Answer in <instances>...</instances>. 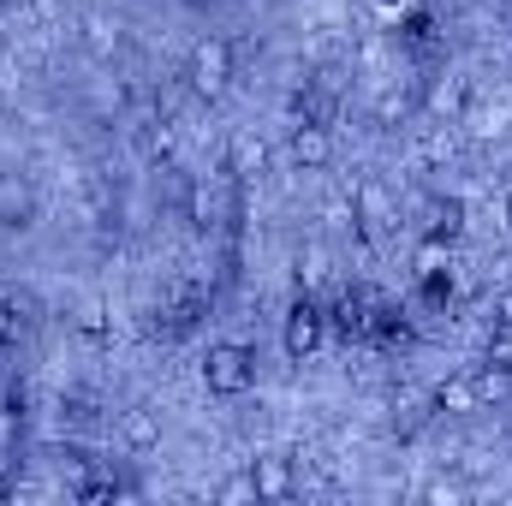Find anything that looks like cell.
I'll return each instance as SVG.
<instances>
[{
	"instance_id": "1",
	"label": "cell",
	"mask_w": 512,
	"mask_h": 506,
	"mask_svg": "<svg viewBox=\"0 0 512 506\" xmlns=\"http://www.w3.org/2000/svg\"><path fill=\"white\" fill-rule=\"evenodd\" d=\"M203 387L215 399H245L256 387V352L245 340H215L209 358H203Z\"/></svg>"
},
{
	"instance_id": "2",
	"label": "cell",
	"mask_w": 512,
	"mask_h": 506,
	"mask_svg": "<svg viewBox=\"0 0 512 506\" xmlns=\"http://www.w3.org/2000/svg\"><path fill=\"white\" fill-rule=\"evenodd\" d=\"M185 84H191V96L221 102V96H227V84H233V42H221V36L197 42V48H191V60H185Z\"/></svg>"
},
{
	"instance_id": "3",
	"label": "cell",
	"mask_w": 512,
	"mask_h": 506,
	"mask_svg": "<svg viewBox=\"0 0 512 506\" xmlns=\"http://www.w3.org/2000/svg\"><path fill=\"white\" fill-rule=\"evenodd\" d=\"M322 340H328V310H322L316 298H304V292H298V304L286 310L280 346H286V358H292V364H304V358H316V352H322Z\"/></svg>"
},
{
	"instance_id": "4",
	"label": "cell",
	"mask_w": 512,
	"mask_h": 506,
	"mask_svg": "<svg viewBox=\"0 0 512 506\" xmlns=\"http://www.w3.org/2000/svg\"><path fill=\"white\" fill-rule=\"evenodd\" d=\"M36 185L18 167H0V233H30L36 227Z\"/></svg>"
},
{
	"instance_id": "5",
	"label": "cell",
	"mask_w": 512,
	"mask_h": 506,
	"mask_svg": "<svg viewBox=\"0 0 512 506\" xmlns=\"http://www.w3.org/2000/svg\"><path fill=\"white\" fill-rule=\"evenodd\" d=\"M393 221H399V215H393V197H387V185H382V179H364V185L352 191V233H364V239L376 245Z\"/></svg>"
},
{
	"instance_id": "6",
	"label": "cell",
	"mask_w": 512,
	"mask_h": 506,
	"mask_svg": "<svg viewBox=\"0 0 512 506\" xmlns=\"http://www.w3.org/2000/svg\"><path fill=\"white\" fill-rule=\"evenodd\" d=\"M429 405H435V417H471V411H483L477 370H453V376H441L435 387H429Z\"/></svg>"
},
{
	"instance_id": "7",
	"label": "cell",
	"mask_w": 512,
	"mask_h": 506,
	"mask_svg": "<svg viewBox=\"0 0 512 506\" xmlns=\"http://www.w3.org/2000/svg\"><path fill=\"white\" fill-rule=\"evenodd\" d=\"M286 155H292V167L322 173V167L334 161V126H310V120H298L292 137H286Z\"/></svg>"
},
{
	"instance_id": "8",
	"label": "cell",
	"mask_w": 512,
	"mask_h": 506,
	"mask_svg": "<svg viewBox=\"0 0 512 506\" xmlns=\"http://www.w3.org/2000/svg\"><path fill=\"white\" fill-rule=\"evenodd\" d=\"M114 429H120V447L126 453H155L161 447V411L155 405H126L114 417Z\"/></svg>"
},
{
	"instance_id": "9",
	"label": "cell",
	"mask_w": 512,
	"mask_h": 506,
	"mask_svg": "<svg viewBox=\"0 0 512 506\" xmlns=\"http://www.w3.org/2000/svg\"><path fill=\"white\" fill-rule=\"evenodd\" d=\"M251 483H256V501H292L298 495V465L280 459V453H268V459L251 465Z\"/></svg>"
},
{
	"instance_id": "10",
	"label": "cell",
	"mask_w": 512,
	"mask_h": 506,
	"mask_svg": "<svg viewBox=\"0 0 512 506\" xmlns=\"http://www.w3.org/2000/svg\"><path fill=\"white\" fill-rule=\"evenodd\" d=\"M328 328H340L346 340H364L370 334V286H346L328 310Z\"/></svg>"
},
{
	"instance_id": "11",
	"label": "cell",
	"mask_w": 512,
	"mask_h": 506,
	"mask_svg": "<svg viewBox=\"0 0 512 506\" xmlns=\"http://www.w3.org/2000/svg\"><path fill=\"white\" fill-rule=\"evenodd\" d=\"M36 328V304L24 292H0V352H18Z\"/></svg>"
},
{
	"instance_id": "12",
	"label": "cell",
	"mask_w": 512,
	"mask_h": 506,
	"mask_svg": "<svg viewBox=\"0 0 512 506\" xmlns=\"http://www.w3.org/2000/svg\"><path fill=\"white\" fill-rule=\"evenodd\" d=\"M292 114H298V120H310V126H334V120H340L334 78H316V84H304V96L292 102Z\"/></svg>"
},
{
	"instance_id": "13",
	"label": "cell",
	"mask_w": 512,
	"mask_h": 506,
	"mask_svg": "<svg viewBox=\"0 0 512 506\" xmlns=\"http://www.w3.org/2000/svg\"><path fill=\"white\" fill-rule=\"evenodd\" d=\"M328 274H334L328 245H304V251L292 256V280H298V292H304V298H316V292L328 286Z\"/></svg>"
},
{
	"instance_id": "14",
	"label": "cell",
	"mask_w": 512,
	"mask_h": 506,
	"mask_svg": "<svg viewBox=\"0 0 512 506\" xmlns=\"http://www.w3.org/2000/svg\"><path fill=\"white\" fill-rule=\"evenodd\" d=\"M120 48H126V24H120V18H108V12H90V18H84V54L114 60Z\"/></svg>"
},
{
	"instance_id": "15",
	"label": "cell",
	"mask_w": 512,
	"mask_h": 506,
	"mask_svg": "<svg viewBox=\"0 0 512 506\" xmlns=\"http://www.w3.org/2000/svg\"><path fill=\"white\" fill-rule=\"evenodd\" d=\"M459 233H465V203H459V197H429L423 239H441V245H453Z\"/></svg>"
},
{
	"instance_id": "16",
	"label": "cell",
	"mask_w": 512,
	"mask_h": 506,
	"mask_svg": "<svg viewBox=\"0 0 512 506\" xmlns=\"http://www.w3.org/2000/svg\"><path fill=\"white\" fill-rule=\"evenodd\" d=\"M435 417V405H429V393H417V387H405V393H393V429L399 435H417L423 423Z\"/></svg>"
},
{
	"instance_id": "17",
	"label": "cell",
	"mask_w": 512,
	"mask_h": 506,
	"mask_svg": "<svg viewBox=\"0 0 512 506\" xmlns=\"http://www.w3.org/2000/svg\"><path fill=\"white\" fill-rule=\"evenodd\" d=\"M262 167H268V149H262V137H233V155H227V167H221V173H233L239 185H251Z\"/></svg>"
},
{
	"instance_id": "18",
	"label": "cell",
	"mask_w": 512,
	"mask_h": 506,
	"mask_svg": "<svg viewBox=\"0 0 512 506\" xmlns=\"http://www.w3.org/2000/svg\"><path fill=\"white\" fill-rule=\"evenodd\" d=\"M483 364H489V370H507V376H512V328L489 322V340H483Z\"/></svg>"
},
{
	"instance_id": "19",
	"label": "cell",
	"mask_w": 512,
	"mask_h": 506,
	"mask_svg": "<svg viewBox=\"0 0 512 506\" xmlns=\"http://www.w3.org/2000/svg\"><path fill=\"white\" fill-rule=\"evenodd\" d=\"M411 108H417V96H411V90H382V102H376V120H382V126H399Z\"/></svg>"
},
{
	"instance_id": "20",
	"label": "cell",
	"mask_w": 512,
	"mask_h": 506,
	"mask_svg": "<svg viewBox=\"0 0 512 506\" xmlns=\"http://www.w3.org/2000/svg\"><path fill=\"white\" fill-rule=\"evenodd\" d=\"M465 495H471V489H465L459 477H435V483L423 489V501H429V506H459Z\"/></svg>"
},
{
	"instance_id": "21",
	"label": "cell",
	"mask_w": 512,
	"mask_h": 506,
	"mask_svg": "<svg viewBox=\"0 0 512 506\" xmlns=\"http://www.w3.org/2000/svg\"><path fill=\"white\" fill-rule=\"evenodd\" d=\"M143 155H149V161H167V155H173V126L143 131Z\"/></svg>"
},
{
	"instance_id": "22",
	"label": "cell",
	"mask_w": 512,
	"mask_h": 506,
	"mask_svg": "<svg viewBox=\"0 0 512 506\" xmlns=\"http://www.w3.org/2000/svg\"><path fill=\"white\" fill-rule=\"evenodd\" d=\"M215 501H256V483H251V471H239V477H227V483L215 489Z\"/></svg>"
},
{
	"instance_id": "23",
	"label": "cell",
	"mask_w": 512,
	"mask_h": 506,
	"mask_svg": "<svg viewBox=\"0 0 512 506\" xmlns=\"http://www.w3.org/2000/svg\"><path fill=\"white\" fill-rule=\"evenodd\" d=\"M489 310H495V322H501V328H512V286L495 292V304H489Z\"/></svg>"
},
{
	"instance_id": "24",
	"label": "cell",
	"mask_w": 512,
	"mask_h": 506,
	"mask_svg": "<svg viewBox=\"0 0 512 506\" xmlns=\"http://www.w3.org/2000/svg\"><path fill=\"white\" fill-rule=\"evenodd\" d=\"M78 328H84L90 340H108V328H102V310H84V316H78Z\"/></svg>"
},
{
	"instance_id": "25",
	"label": "cell",
	"mask_w": 512,
	"mask_h": 506,
	"mask_svg": "<svg viewBox=\"0 0 512 506\" xmlns=\"http://www.w3.org/2000/svg\"><path fill=\"white\" fill-rule=\"evenodd\" d=\"M18 6H24V0H0V12H18Z\"/></svg>"
},
{
	"instance_id": "26",
	"label": "cell",
	"mask_w": 512,
	"mask_h": 506,
	"mask_svg": "<svg viewBox=\"0 0 512 506\" xmlns=\"http://www.w3.org/2000/svg\"><path fill=\"white\" fill-rule=\"evenodd\" d=\"M185 6H215V0H185Z\"/></svg>"
},
{
	"instance_id": "27",
	"label": "cell",
	"mask_w": 512,
	"mask_h": 506,
	"mask_svg": "<svg viewBox=\"0 0 512 506\" xmlns=\"http://www.w3.org/2000/svg\"><path fill=\"white\" fill-rule=\"evenodd\" d=\"M507 447H512V417H507Z\"/></svg>"
}]
</instances>
